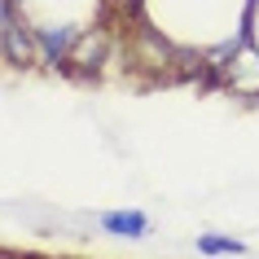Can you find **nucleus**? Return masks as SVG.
Listing matches in <instances>:
<instances>
[{"mask_svg":"<svg viewBox=\"0 0 259 259\" xmlns=\"http://www.w3.org/2000/svg\"><path fill=\"white\" fill-rule=\"evenodd\" d=\"M97 224H101L110 237H127V242L150 237V215H145V211H101Z\"/></svg>","mask_w":259,"mask_h":259,"instance_id":"nucleus-1","label":"nucleus"},{"mask_svg":"<svg viewBox=\"0 0 259 259\" xmlns=\"http://www.w3.org/2000/svg\"><path fill=\"white\" fill-rule=\"evenodd\" d=\"M0 259H18V255H14V250H0Z\"/></svg>","mask_w":259,"mask_h":259,"instance_id":"nucleus-3","label":"nucleus"},{"mask_svg":"<svg viewBox=\"0 0 259 259\" xmlns=\"http://www.w3.org/2000/svg\"><path fill=\"white\" fill-rule=\"evenodd\" d=\"M193 246H198V255H246V242H237V237H220V233H206V237H193Z\"/></svg>","mask_w":259,"mask_h":259,"instance_id":"nucleus-2","label":"nucleus"}]
</instances>
